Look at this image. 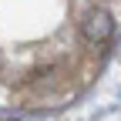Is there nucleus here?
Masks as SVG:
<instances>
[{"instance_id": "obj_1", "label": "nucleus", "mask_w": 121, "mask_h": 121, "mask_svg": "<svg viewBox=\"0 0 121 121\" xmlns=\"http://www.w3.org/2000/svg\"><path fill=\"white\" fill-rule=\"evenodd\" d=\"M114 34V17H111V10H104V7H91L84 17H81V37L87 44H104V40H111Z\"/></svg>"}]
</instances>
